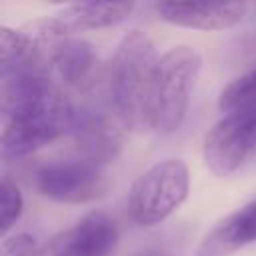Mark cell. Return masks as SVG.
Instances as JSON below:
<instances>
[{"mask_svg": "<svg viewBox=\"0 0 256 256\" xmlns=\"http://www.w3.org/2000/svg\"><path fill=\"white\" fill-rule=\"evenodd\" d=\"M76 110L52 78L48 62L2 76V156L34 154L72 130Z\"/></svg>", "mask_w": 256, "mask_h": 256, "instance_id": "cell-1", "label": "cell"}, {"mask_svg": "<svg viewBox=\"0 0 256 256\" xmlns=\"http://www.w3.org/2000/svg\"><path fill=\"white\" fill-rule=\"evenodd\" d=\"M158 54L150 36L142 30L128 32L110 62V106L128 130L148 128V102L158 66Z\"/></svg>", "mask_w": 256, "mask_h": 256, "instance_id": "cell-2", "label": "cell"}, {"mask_svg": "<svg viewBox=\"0 0 256 256\" xmlns=\"http://www.w3.org/2000/svg\"><path fill=\"white\" fill-rule=\"evenodd\" d=\"M200 64L202 58L192 46H174L158 58L148 102L150 130L172 134L182 126Z\"/></svg>", "mask_w": 256, "mask_h": 256, "instance_id": "cell-3", "label": "cell"}, {"mask_svg": "<svg viewBox=\"0 0 256 256\" xmlns=\"http://www.w3.org/2000/svg\"><path fill=\"white\" fill-rule=\"evenodd\" d=\"M188 190L190 172L184 160L164 158L144 170L132 184L128 194L130 218L142 228L156 226L180 208Z\"/></svg>", "mask_w": 256, "mask_h": 256, "instance_id": "cell-4", "label": "cell"}, {"mask_svg": "<svg viewBox=\"0 0 256 256\" xmlns=\"http://www.w3.org/2000/svg\"><path fill=\"white\" fill-rule=\"evenodd\" d=\"M36 192L60 204H88L100 200L110 190L106 166L84 156L50 160L32 174Z\"/></svg>", "mask_w": 256, "mask_h": 256, "instance_id": "cell-5", "label": "cell"}, {"mask_svg": "<svg viewBox=\"0 0 256 256\" xmlns=\"http://www.w3.org/2000/svg\"><path fill=\"white\" fill-rule=\"evenodd\" d=\"M256 146V108L224 114L204 136V162L216 176L234 174Z\"/></svg>", "mask_w": 256, "mask_h": 256, "instance_id": "cell-6", "label": "cell"}, {"mask_svg": "<svg viewBox=\"0 0 256 256\" xmlns=\"http://www.w3.org/2000/svg\"><path fill=\"white\" fill-rule=\"evenodd\" d=\"M132 10L134 2H76L64 6L52 16L32 20L24 26V30H28L42 44H50L70 38L76 32L116 26L126 20Z\"/></svg>", "mask_w": 256, "mask_h": 256, "instance_id": "cell-7", "label": "cell"}, {"mask_svg": "<svg viewBox=\"0 0 256 256\" xmlns=\"http://www.w3.org/2000/svg\"><path fill=\"white\" fill-rule=\"evenodd\" d=\"M124 128V122L118 118L112 106H88L76 112L70 132L80 150V156L106 166L122 150Z\"/></svg>", "mask_w": 256, "mask_h": 256, "instance_id": "cell-8", "label": "cell"}, {"mask_svg": "<svg viewBox=\"0 0 256 256\" xmlns=\"http://www.w3.org/2000/svg\"><path fill=\"white\" fill-rule=\"evenodd\" d=\"M156 14L174 26L194 30H226L244 20L246 2H156Z\"/></svg>", "mask_w": 256, "mask_h": 256, "instance_id": "cell-9", "label": "cell"}, {"mask_svg": "<svg viewBox=\"0 0 256 256\" xmlns=\"http://www.w3.org/2000/svg\"><path fill=\"white\" fill-rule=\"evenodd\" d=\"M44 46L48 70L60 86L86 88L94 84L98 70V54L90 42L70 36Z\"/></svg>", "mask_w": 256, "mask_h": 256, "instance_id": "cell-10", "label": "cell"}, {"mask_svg": "<svg viewBox=\"0 0 256 256\" xmlns=\"http://www.w3.org/2000/svg\"><path fill=\"white\" fill-rule=\"evenodd\" d=\"M118 242V228L102 212L84 216L74 228L50 242L60 256H108Z\"/></svg>", "mask_w": 256, "mask_h": 256, "instance_id": "cell-11", "label": "cell"}, {"mask_svg": "<svg viewBox=\"0 0 256 256\" xmlns=\"http://www.w3.org/2000/svg\"><path fill=\"white\" fill-rule=\"evenodd\" d=\"M256 242V200L220 220L200 242L198 256H230Z\"/></svg>", "mask_w": 256, "mask_h": 256, "instance_id": "cell-12", "label": "cell"}, {"mask_svg": "<svg viewBox=\"0 0 256 256\" xmlns=\"http://www.w3.org/2000/svg\"><path fill=\"white\" fill-rule=\"evenodd\" d=\"M46 60V46L28 30L0 28V78Z\"/></svg>", "mask_w": 256, "mask_h": 256, "instance_id": "cell-13", "label": "cell"}, {"mask_svg": "<svg viewBox=\"0 0 256 256\" xmlns=\"http://www.w3.org/2000/svg\"><path fill=\"white\" fill-rule=\"evenodd\" d=\"M218 108L224 114L256 108V66L234 78L218 96Z\"/></svg>", "mask_w": 256, "mask_h": 256, "instance_id": "cell-14", "label": "cell"}, {"mask_svg": "<svg viewBox=\"0 0 256 256\" xmlns=\"http://www.w3.org/2000/svg\"><path fill=\"white\" fill-rule=\"evenodd\" d=\"M24 210V198L16 182H12L8 176L0 184V234L2 238L8 236L10 228L18 222Z\"/></svg>", "mask_w": 256, "mask_h": 256, "instance_id": "cell-15", "label": "cell"}, {"mask_svg": "<svg viewBox=\"0 0 256 256\" xmlns=\"http://www.w3.org/2000/svg\"><path fill=\"white\" fill-rule=\"evenodd\" d=\"M0 256H42V248L36 238L28 232H16L12 236L2 238Z\"/></svg>", "mask_w": 256, "mask_h": 256, "instance_id": "cell-16", "label": "cell"}, {"mask_svg": "<svg viewBox=\"0 0 256 256\" xmlns=\"http://www.w3.org/2000/svg\"><path fill=\"white\" fill-rule=\"evenodd\" d=\"M134 256H166L162 250H154V248H146V250H142V252H138V254H134Z\"/></svg>", "mask_w": 256, "mask_h": 256, "instance_id": "cell-17", "label": "cell"}]
</instances>
